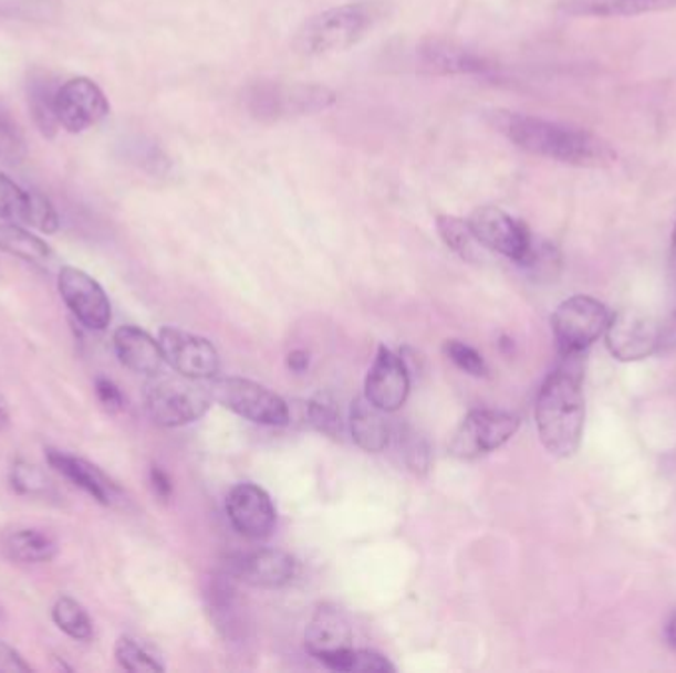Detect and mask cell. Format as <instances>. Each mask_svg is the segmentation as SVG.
I'll return each instance as SVG.
<instances>
[{"label": "cell", "mask_w": 676, "mask_h": 673, "mask_svg": "<svg viewBox=\"0 0 676 673\" xmlns=\"http://www.w3.org/2000/svg\"><path fill=\"white\" fill-rule=\"evenodd\" d=\"M495 127L512 145L534 157L578 168H612L617 165V150L612 143L582 127L509 112L495 115Z\"/></svg>", "instance_id": "1"}, {"label": "cell", "mask_w": 676, "mask_h": 673, "mask_svg": "<svg viewBox=\"0 0 676 673\" xmlns=\"http://www.w3.org/2000/svg\"><path fill=\"white\" fill-rule=\"evenodd\" d=\"M584 354L560 356L558 368L538 393L534 417L538 434L550 454L574 456L584 437Z\"/></svg>", "instance_id": "2"}, {"label": "cell", "mask_w": 676, "mask_h": 673, "mask_svg": "<svg viewBox=\"0 0 676 673\" xmlns=\"http://www.w3.org/2000/svg\"><path fill=\"white\" fill-rule=\"evenodd\" d=\"M389 17L384 0H358L319 12L297 30L295 46L306 57L329 56L356 46Z\"/></svg>", "instance_id": "3"}, {"label": "cell", "mask_w": 676, "mask_h": 673, "mask_svg": "<svg viewBox=\"0 0 676 673\" xmlns=\"http://www.w3.org/2000/svg\"><path fill=\"white\" fill-rule=\"evenodd\" d=\"M147 416L160 427H185L208 413L212 393L205 379L157 374L150 376L143 391Z\"/></svg>", "instance_id": "4"}, {"label": "cell", "mask_w": 676, "mask_h": 673, "mask_svg": "<svg viewBox=\"0 0 676 673\" xmlns=\"http://www.w3.org/2000/svg\"><path fill=\"white\" fill-rule=\"evenodd\" d=\"M246 109L260 120H281L324 112L334 103V93L323 85L261 82L243 93Z\"/></svg>", "instance_id": "5"}, {"label": "cell", "mask_w": 676, "mask_h": 673, "mask_svg": "<svg viewBox=\"0 0 676 673\" xmlns=\"http://www.w3.org/2000/svg\"><path fill=\"white\" fill-rule=\"evenodd\" d=\"M610 308L592 296L575 295L552 314V333L560 356L585 354L593 341L605 336L612 323Z\"/></svg>", "instance_id": "6"}, {"label": "cell", "mask_w": 676, "mask_h": 673, "mask_svg": "<svg viewBox=\"0 0 676 673\" xmlns=\"http://www.w3.org/2000/svg\"><path fill=\"white\" fill-rule=\"evenodd\" d=\"M208 388L216 403L251 423L285 427L291 421L288 401L251 379L212 378Z\"/></svg>", "instance_id": "7"}, {"label": "cell", "mask_w": 676, "mask_h": 673, "mask_svg": "<svg viewBox=\"0 0 676 673\" xmlns=\"http://www.w3.org/2000/svg\"><path fill=\"white\" fill-rule=\"evenodd\" d=\"M520 427L519 417L497 409H475L457 427L449 452L457 459H479L509 443Z\"/></svg>", "instance_id": "8"}, {"label": "cell", "mask_w": 676, "mask_h": 673, "mask_svg": "<svg viewBox=\"0 0 676 673\" xmlns=\"http://www.w3.org/2000/svg\"><path fill=\"white\" fill-rule=\"evenodd\" d=\"M467 222L471 225L472 235L479 241V245L497 251L500 255L517 261L519 265L529 263L537 243L532 240L527 223L495 206L477 208Z\"/></svg>", "instance_id": "9"}, {"label": "cell", "mask_w": 676, "mask_h": 673, "mask_svg": "<svg viewBox=\"0 0 676 673\" xmlns=\"http://www.w3.org/2000/svg\"><path fill=\"white\" fill-rule=\"evenodd\" d=\"M58 291L65 306L90 330H105L112 324V303L103 286L82 269L65 265L58 275Z\"/></svg>", "instance_id": "10"}, {"label": "cell", "mask_w": 676, "mask_h": 673, "mask_svg": "<svg viewBox=\"0 0 676 673\" xmlns=\"http://www.w3.org/2000/svg\"><path fill=\"white\" fill-rule=\"evenodd\" d=\"M158 344L165 361L180 376L193 379L216 378L220 369V356L212 341L175 326H165L158 333Z\"/></svg>", "instance_id": "11"}, {"label": "cell", "mask_w": 676, "mask_h": 673, "mask_svg": "<svg viewBox=\"0 0 676 673\" xmlns=\"http://www.w3.org/2000/svg\"><path fill=\"white\" fill-rule=\"evenodd\" d=\"M56 113L60 127L77 135L110 115V102L90 77H72L58 90Z\"/></svg>", "instance_id": "12"}, {"label": "cell", "mask_w": 676, "mask_h": 673, "mask_svg": "<svg viewBox=\"0 0 676 673\" xmlns=\"http://www.w3.org/2000/svg\"><path fill=\"white\" fill-rule=\"evenodd\" d=\"M605 344L620 361H641L661 350V324L639 311L613 314Z\"/></svg>", "instance_id": "13"}, {"label": "cell", "mask_w": 676, "mask_h": 673, "mask_svg": "<svg viewBox=\"0 0 676 673\" xmlns=\"http://www.w3.org/2000/svg\"><path fill=\"white\" fill-rule=\"evenodd\" d=\"M226 512L233 529L253 541L268 539L278 522V512L268 492L251 482H241L230 490Z\"/></svg>", "instance_id": "14"}, {"label": "cell", "mask_w": 676, "mask_h": 673, "mask_svg": "<svg viewBox=\"0 0 676 673\" xmlns=\"http://www.w3.org/2000/svg\"><path fill=\"white\" fill-rule=\"evenodd\" d=\"M409 396V371L406 360L381 346L364 381V397L386 413H396Z\"/></svg>", "instance_id": "15"}, {"label": "cell", "mask_w": 676, "mask_h": 673, "mask_svg": "<svg viewBox=\"0 0 676 673\" xmlns=\"http://www.w3.org/2000/svg\"><path fill=\"white\" fill-rule=\"evenodd\" d=\"M226 571L250 587L279 589L295 579L297 561L288 551L263 547L250 554L236 555L226 562Z\"/></svg>", "instance_id": "16"}, {"label": "cell", "mask_w": 676, "mask_h": 673, "mask_svg": "<svg viewBox=\"0 0 676 673\" xmlns=\"http://www.w3.org/2000/svg\"><path fill=\"white\" fill-rule=\"evenodd\" d=\"M46 459L54 471L60 472L77 488L84 490L85 494H90L97 504L113 506L123 498V490L93 462L54 449H48Z\"/></svg>", "instance_id": "17"}, {"label": "cell", "mask_w": 676, "mask_h": 673, "mask_svg": "<svg viewBox=\"0 0 676 673\" xmlns=\"http://www.w3.org/2000/svg\"><path fill=\"white\" fill-rule=\"evenodd\" d=\"M238 579L232 572H216L208 579L205 590L206 609L214 628L226 640H240L243 637V609H241Z\"/></svg>", "instance_id": "18"}, {"label": "cell", "mask_w": 676, "mask_h": 673, "mask_svg": "<svg viewBox=\"0 0 676 673\" xmlns=\"http://www.w3.org/2000/svg\"><path fill=\"white\" fill-rule=\"evenodd\" d=\"M305 645L309 654L313 655L315 660L351 648L353 645V624L344 614V610L331 602L321 604L306 627Z\"/></svg>", "instance_id": "19"}, {"label": "cell", "mask_w": 676, "mask_h": 673, "mask_svg": "<svg viewBox=\"0 0 676 673\" xmlns=\"http://www.w3.org/2000/svg\"><path fill=\"white\" fill-rule=\"evenodd\" d=\"M113 348L125 368L141 376H157L165 368L160 344L139 326H121L113 334Z\"/></svg>", "instance_id": "20"}, {"label": "cell", "mask_w": 676, "mask_h": 673, "mask_svg": "<svg viewBox=\"0 0 676 673\" xmlns=\"http://www.w3.org/2000/svg\"><path fill=\"white\" fill-rule=\"evenodd\" d=\"M676 9V0H560L558 10L574 19H625Z\"/></svg>", "instance_id": "21"}, {"label": "cell", "mask_w": 676, "mask_h": 673, "mask_svg": "<svg viewBox=\"0 0 676 673\" xmlns=\"http://www.w3.org/2000/svg\"><path fill=\"white\" fill-rule=\"evenodd\" d=\"M419 57L424 67L434 74H481L487 70V62L481 56L472 54L471 50L436 38L426 40L419 46Z\"/></svg>", "instance_id": "22"}, {"label": "cell", "mask_w": 676, "mask_h": 673, "mask_svg": "<svg viewBox=\"0 0 676 673\" xmlns=\"http://www.w3.org/2000/svg\"><path fill=\"white\" fill-rule=\"evenodd\" d=\"M349 429L354 443L366 452L384 451L388 446L389 437L394 433L392 424L386 419V411H382L381 407L374 406L364 396L356 397L353 401Z\"/></svg>", "instance_id": "23"}, {"label": "cell", "mask_w": 676, "mask_h": 673, "mask_svg": "<svg viewBox=\"0 0 676 673\" xmlns=\"http://www.w3.org/2000/svg\"><path fill=\"white\" fill-rule=\"evenodd\" d=\"M60 85L48 74L32 75L29 82V109L32 120L46 139H54L60 130L56 113V95Z\"/></svg>", "instance_id": "24"}, {"label": "cell", "mask_w": 676, "mask_h": 673, "mask_svg": "<svg viewBox=\"0 0 676 673\" xmlns=\"http://www.w3.org/2000/svg\"><path fill=\"white\" fill-rule=\"evenodd\" d=\"M7 554L12 561L50 562L58 554V545L46 532L40 529H19L7 539Z\"/></svg>", "instance_id": "25"}, {"label": "cell", "mask_w": 676, "mask_h": 673, "mask_svg": "<svg viewBox=\"0 0 676 673\" xmlns=\"http://www.w3.org/2000/svg\"><path fill=\"white\" fill-rule=\"evenodd\" d=\"M0 251L27 263H44L52 257V248L19 223H0Z\"/></svg>", "instance_id": "26"}, {"label": "cell", "mask_w": 676, "mask_h": 673, "mask_svg": "<svg viewBox=\"0 0 676 673\" xmlns=\"http://www.w3.org/2000/svg\"><path fill=\"white\" fill-rule=\"evenodd\" d=\"M324 667L333 670V672L344 673H392L396 672V667L389 664L388 658L372 652V650H356V648H346L336 654L324 655L319 660Z\"/></svg>", "instance_id": "27"}, {"label": "cell", "mask_w": 676, "mask_h": 673, "mask_svg": "<svg viewBox=\"0 0 676 673\" xmlns=\"http://www.w3.org/2000/svg\"><path fill=\"white\" fill-rule=\"evenodd\" d=\"M299 421L315 429L319 433L341 439L344 434V421L341 409L329 396H319L299 406Z\"/></svg>", "instance_id": "28"}, {"label": "cell", "mask_w": 676, "mask_h": 673, "mask_svg": "<svg viewBox=\"0 0 676 673\" xmlns=\"http://www.w3.org/2000/svg\"><path fill=\"white\" fill-rule=\"evenodd\" d=\"M52 620L64 634L74 638V640H90L92 638V618L87 614V610L72 597H60L54 602Z\"/></svg>", "instance_id": "29"}, {"label": "cell", "mask_w": 676, "mask_h": 673, "mask_svg": "<svg viewBox=\"0 0 676 673\" xmlns=\"http://www.w3.org/2000/svg\"><path fill=\"white\" fill-rule=\"evenodd\" d=\"M436 223L437 231L449 250L457 253L464 261H469V263L477 261L479 241L475 240L469 222L455 218V215H439Z\"/></svg>", "instance_id": "30"}, {"label": "cell", "mask_w": 676, "mask_h": 673, "mask_svg": "<svg viewBox=\"0 0 676 673\" xmlns=\"http://www.w3.org/2000/svg\"><path fill=\"white\" fill-rule=\"evenodd\" d=\"M115 660L125 672H165V664L158 662L157 655L131 637H121L115 642Z\"/></svg>", "instance_id": "31"}, {"label": "cell", "mask_w": 676, "mask_h": 673, "mask_svg": "<svg viewBox=\"0 0 676 673\" xmlns=\"http://www.w3.org/2000/svg\"><path fill=\"white\" fill-rule=\"evenodd\" d=\"M30 203L32 192L22 190L12 178L0 172V220L29 225Z\"/></svg>", "instance_id": "32"}, {"label": "cell", "mask_w": 676, "mask_h": 673, "mask_svg": "<svg viewBox=\"0 0 676 673\" xmlns=\"http://www.w3.org/2000/svg\"><path fill=\"white\" fill-rule=\"evenodd\" d=\"M396 437H398L399 451H402V456H404V462H406L409 471L417 476L427 474L429 464H431V449H429L426 437L417 433L412 424L399 427Z\"/></svg>", "instance_id": "33"}, {"label": "cell", "mask_w": 676, "mask_h": 673, "mask_svg": "<svg viewBox=\"0 0 676 673\" xmlns=\"http://www.w3.org/2000/svg\"><path fill=\"white\" fill-rule=\"evenodd\" d=\"M27 157V143L19 123L12 119L4 107H0V160L7 165H19Z\"/></svg>", "instance_id": "34"}, {"label": "cell", "mask_w": 676, "mask_h": 673, "mask_svg": "<svg viewBox=\"0 0 676 673\" xmlns=\"http://www.w3.org/2000/svg\"><path fill=\"white\" fill-rule=\"evenodd\" d=\"M444 354L454 361L459 369L467 371L475 378H485L489 374L487 361L482 360L481 354L471 348L469 344L461 340H447L444 344Z\"/></svg>", "instance_id": "35"}, {"label": "cell", "mask_w": 676, "mask_h": 673, "mask_svg": "<svg viewBox=\"0 0 676 673\" xmlns=\"http://www.w3.org/2000/svg\"><path fill=\"white\" fill-rule=\"evenodd\" d=\"M10 482H12V488L27 496H44L50 492V482L46 476L29 462L19 461L12 466Z\"/></svg>", "instance_id": "36"}, {"label": "cell", "mask_w": 676, "mask_h": 673, "mask_svg": "<svg viewBox=\"0 0 676 673\" xmlns=\"http://www.w3.org/2000/svg\"><path fill=\"white\" fill-rule=\"evenodd\" d=\"M29 225L42 233H56L60 230V218H58L54 206L46 196L40 192H32Z\"/></svg>", "instance_id": "37"}, {"label": "cell", "mask_w": 676, "mask_h": 673, "mask_svg": "<svg viewBox=\"0 0 676 673\" xmlns=\"http://www.w3.org/2000/svg\"><path fill=\"white\" fill-rule=\"evenodd\" d=\"M95 396L100 399L103 409H107L110 413H119L123 406H125V397H123L121 389L113 383L112 379H95Z\"/></svg>", "instance_id": "38"}, {"label": "cell", "mask_w": 676, "mask_h": 673, "mask_svg": "<svg viewBox=\"0 0 676 673\" xmlns=\"http://www.w3.org/2000/svg\"><path fill=\"white\" fill-rule=\"evenodd\" d=\"M0 672L2 673H29L32 665L22 658L19 650L0 640Z\"/></svg>", "instance_id": "39"}, {"label": "cell", "mask_w": 676, "mask_h": 673, "mask_svg": "<svg viewBox=\"0 0 676 673\" xmlns=\"http://www.w3.org/2000/svg\"><path fill=\"white\" fill-rule=\"evenodd\" d=\"M150 486L160 500H168L173 494V482L168 479L167 472L158 469V466L150 469Z\"/></svg>", "instance_id": "40"}, {"label": "cell", "mask_w": 676, "mask_h": 673, "mask_svg": "<svg viewBox=\"0 0 676 673\" xmlns=\"http://www.w3.org/2000/svg\"><path fill=\"white\" fill-rule=\"evenodd\" d=\"M676 348V306L673 313L668 314L667 320L661 324V350L668 351Z\"/></svg>", "instance_id": "41"}, {"label": "cell", "mask_w": 676, "mask_h": 673, "mask_svg": "<svg viewBox=\"0 0 676 673\" xmlns=\"http://www.w3.org/2000/svg\"><path fill=\"white\" fill-rule=\"evenodd\" d=\"M288 366L295 374H303L309 368V354L303 350L291 351L288 356Z\"/></svg>", "instance_id": "42"}, {"label": "cell", "mask_w": 676, "mask_h": 673, "mask_svg": "<svg viewBox=\"0 0 676 673\" xmlns=\"http://www.w3.org/2000/svg\"><path fill=\"white\" fill-rule=\"evenodd\" d=\"M665 637L670 648L676 650V612L673 617L668 618L667 628H665Z\"/></svg>", "instance_id": "43"}, {"label": "cell", "mask_w": 676, "mask_h": 673, "mask_svg": "<svg viewBox=\"0 0 676 673\" xmlns=\"http://www.w3.org/2000/svg\"><path fill=\"white\" fill-rule=\"evenodd\" d=\"M670 273L676 281V222L675 230H673V240H670Z\"/></svg>", "instance_id": "44"}, {"label": "cell", "mask_w": 676, "mask_h": 673, "mask_svg": "<svg viewBox=\"0 0 676 673\" xmlns=\"http://www.w3.org/2000/svg\"><path fill=\"white\" fill-rule=\"evenodd\" d=\"M9 406H7V401H4V399H2V396H0V429H2V427H7V424H9Z\"/></svg>", "instance_id": "45"}]
</instances>
